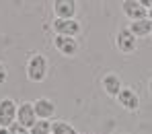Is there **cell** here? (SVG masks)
<instances>
[{"label": "cell", "instance_id": "ba28073f", "mask_svg": "<svg viewBox=\"0 0 152 134\" xmlns=\"http://www.w3.org/2000/svg\"><path fill=\"white\" fill-rule=\"evenodd\" d=\"M121 10L127 19L134 23V21H142V19H148V10L144 8V4L140 0H124L121 2Z\"/></svg>", "mask_w": 152, "mask_h": 134}, {"label": "cell", "instance_id": "8fae6325", "mask_svg": "<svg viewBox=\"0 0 152 134\" xmlns=\"http://www.w3.org/2000/svg\"><path fill=\"white\" fill-rule=\"evenodd\" d=\"M76 2L74 0H56L53 2V17L56 19H76Z\"/></svg>", "mask_w": 152, "mask_h": 134}, {"label": "cell", "instance_id": "2e32d148", "mask_svg": "<svg viewBox=\"0 0 152 134\" xmlns=\"http://www.w3.org/2000/svg\"><path fill=\"white\" fill-rule=\"evenodd\" d=\"M6 79H8V68L0 62V85H4V82H6Z\"/></svg>", "mask_w": 152, "mask_h": 134}, {"label": "cell", "instance_id": "e0dca14e", "mask_svg": "<svg viewBox=\"0 0 152 134\" xmlns=\"http://www.w3.org/2000/svg\"><path fill=\"white\" fill-rule=\"evenodd\" d=\"M0 134H8V128H0Z\"/></svg>", "mask_w": 152, "mask_h": 134}, {"label": "cell", "instance_id": "5b68a950", "mask_svg": "<svg viewBox=\"0 0 152 134\" xmlns=\"http://www.w3.org/2000/svg\"><path fill=\"white\" fill-rule=\"evenodd\" d=\"M115 101L119 103V107H124L126 111H132V113L140 109V97H138V93H136L132 87H124V89L117 93Z\"/></svg>", "mask_w": 152, "mask_h": 134}, {"label": "cell", "instance_id": "ac0fdd59", "mask_svg": "<svg viewBox=\"0 0 152 134\" xmlns=\"http://www.w3.org/2000/svg\"><path fill=\"white\" fill-rule=\"evenodd\" d=\"M148 19H150V21H152V6H150V8H148Z\"/></svg>", "mask_w": 152, "mask_h": 134}, {"label": "cell", "instance_id": "d6986e66", "mask_svg": "<svg viewBox=\"0 0 152 134\" xmlns=\"http://www.w3.org/2000/svg\"><path fill=\"white\" fill-rule=\"evenodd\" d=\"M148 91H150V93H152V79L148 80Z\"/></svg>", "mask_w": 152, "mask_h": 134}, {"label": "cell", "instance_id": "8992f818", "mask_svg": "<svg viewBox=\"0 0 152 134\" xmlns=\"http://www.w3.org/2000/svg\"><path fill=\"white\" fill-rule=\"evenodd\" d=\"M53 48L62 56L72 58L78 54V37H66V35H53Z\"/></svg>", "mask_w": 152, "mask_h": 134}, {"label": "cell", "instance_id": "277c9868", "mask_svg": "<svg viewBox=\"0 0 152 134\" xmlns=\"http://www.w3.org/2000/svg\"><path fill=\"white\" fill-rule=\"evenodd\" d=\"M53 35H66V37H78L80 33V21L76 19H53L51 23Z\"/></svg>", "mask_w": 152, "mask_h": 134}, {"label": "cell", "instance_id": "3957f363", "mask_svg": "<svg viewBox=\"0 0 152 134\" xmlns=\"http://www.w3.org/2000/svg\"><path fill=\"white\" fill-rule=\"evenodd\" d=\"M17 109L19 103L10 97L0 99V128H8L17 122Z\"/></svg>", "mask_w": 152, "mask_h": 134}, {"label": "cell", "instance_id": "4fadbf2b", "mask_svg": "<svg viewBox=\"0 0 152 134\" xmlns=\"http://www.w3.org/2000/svg\"><path fill=\"white\" fill-rule=\"evenodd\" d=\"M51 134H78V130L66 120H56L51 122Z\"/></svg>", "mask_w": 152, "mask_h": 134}, {"label": "cell", "instance_id": "9a60e30c", "mask_svg": "<svg viewBox=\"0 0 152 134\" xmlns=\"http://www.w3.org/2000/svg\"><path fill=\"white\" fill-rule=\"evenodd\" d=\"M8 134H31L29 132V128H25V126H21V124H12V126H8Z\"/></svg>", "mask_w": 152, "mask_h": 134}, {"label": "cell", "instance_id": "5bb4252c", "mask_svg": "<svg viewBox=\"0 0 152 134\" xmlns=\"http://www.w3.org/2000/svg\"><path fill=\"white\" fill-rule=\"evenodd\" d=\"M29 132L31 134H51V120H37Z\"/></svg>", "mask_w": 152, "mask_h": 134}, {"label": "cell", "instance_id": "6da1fadb", "mask_svg": "<svg viewBox=\"0 0 152 134\" xmlns=\"http://www.w3.org/2000/svg\"><path fill=\"white\" fill-rule=\"evenodd\" d=\"M48 72H50V64H48V58L43 54L29 56L27 66H25V74L31 82H43L48 79Z\"/></svg>", "mask_w": 152, "mask_h": 134}, {"label": "cell", "instance_id": "7c38bea8", "mask_svg": "<svg viewBox=\"0 0 152 134\" xmlns=\"http://www.w3.org/2000/svg\"><path fill=\"white\" fill-rule=\"evenodd\" d=\"M132 33H134V37L136 39H142V37H150L152 35V21L150 19H142V21H134V23H129L127 27Z\"/></svg>", "mask_w": 152, "mask_h": 134}, {"label": "cell", "instance_id": "52a82bcc", "mask_svg": "<svg viewBox=\"0 0 152 134\" xmlns=\"http://www.w3.org/2000/svg\"><path fill=\"white\" fill-rule=\"evenodd\" d=\"M35 122H37V113H35L33 101H21L19 109H17V124H21V126L31 130Z\"/></svg>", "mask_w": 152, "mask_h": 134}, {"label": "cell", "instance_id": "9c48e42d", "mask_svg": "<svg viewBox=\"0 0 152 134\" xmlns=\"http://www.w3.org/2000/svg\"><path fill=\"white\" fill-rule=\"evenodd\" d=\"M101 87L109 97H117V93L124 89V82H121V79H119L117 72H107L101 79Z\"/></svg>", "mask_w": 152, "mask_h": 134}, {"label": "cell", "instance_id": "30bf717a", "mask_svg": "<svg viewBox=\"0 0 152 134\" xmlns=\"http://www.w3.org/2000/svg\"><path fill=\"white\" fill-rule=\"evenodd\" d=\"M35 107V113H37V120H51L53 113H56V103L51 101L50 97H39L33 101Z\"/></svg>", "mask_w": 152, "mask_h": 134}, {"label": "cell", "instance_id": "7a4b0ae2", "mask_svg": "<svg viewBox=\"0 0 152 134\" xmlns=\"http://www.w3.org/2000/svg\"><path fill=\"white\" fill-rule=\"evenodd\" d=\"M115 50L119 54H134L138 50V39L134 37V33L127 29V27H119L117 33H115Z\"/></svg>", "mask_w": 152, "mask_h": 134}]
</instances>
